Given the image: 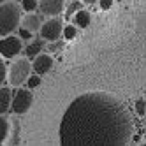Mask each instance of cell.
<instances>
[{
    "label": "cell",
    "mask_w": 146,
    "mask_h": 146,
    "mask_svg": "<svg viewBox=\"0 0 146 146\" xmlns=\"http://www.w3.org/2000/svg\"><path fill=\"white\" fill-rule=\"evenodd\" d=\"M130 108L109 92H86L69 104L60 121L62 146H125L134 137Z\"/></svg>",
    "instance_id": "6da1fadb"
},
{
    "label": "cell",
    "mask_w": 146,
    "mask_h": 146,
    "mask_svg": "<svg viewBox=\"0 0 146 146\" xmlns=\"http://www.w3.org/2000/svg\"><path fill=\"white\" fill-rule=\"evenodd\" d=\"M21 7L16 2H2L0 4V37L9 35L19 28L21 21Z\"/></svg>",
    "instance_id": "7a4b0ae2"
},
{
    "label": "cell",
    "mask_w": 146,
    "mask_h": 146,
    "mask_svg": "<svg viewBox=\"0 0 146 146\" xmlns=\"http://www.w3.org/2000/svg\"><path fill=\"white\" fill-rule=\"evenodd\" d=\"M30 70H32V65L27 58H18L14 60L11 67L7 69V81L11 86H21L27 81V78L30 76Z\"/></svg>",
    "instance_id": "3957f363"
},
{
    "label": "cell",
    "mask_w": 146,
    "mask_h": 146,
    "mask_svg": "<svg viewBox=\"0 0 146 146\" xmlns=\"http://www.w3.org/2000/svg\"><path fill=\"white\" fill-rule=\"evenodd\" d=\"M32 90L30 88H18L13 93V99H11V109L14 111V114H25L30 106H32Z\"/></svg>",
    "instance_id": "277c9868"
},
{
    "label": "cell",
    "mask_w": 146,
    "mask_h": 146,
    "mask_svg": "<svg viewBox=\"0 0 146 146\" xmlns=\"http://www.w3.org/2000/svg\"><path fill=\"white\" fill-rule=\"evenodd\" d=\"M62 30H64V19L60 16H55L48 21L40 23L39 34H40V39L44 40H58L62 35Z\"/></svg>",
    "instance_id": "5b68a950"
},
{
    "label": "cell",
    "mask_w": 146,
    "mask_h": 146,
    "mask_svg": "<svg viewBox=\"0 0 146 146\" xmlns=\"http://www.w3.org/2000/svg\"><path fill=\"white\" fill-rule=\"evenodd\" d=\"M23 51V40L9 34V35H4L0 37V55L4 58H13L16 55H19Z\"/></svg>",
    "instance_id": "8992f818"
},
{
    "label": "cell",
    "mask_w": 146,
    "mask_h": 146,
    "mask_svg": "<svg viewBox=\"0 0 146 146\" xmlns=\"http://www.w3.org/2000/svg\"><path fill=\"white\" fill-rule=\"evenodd\" d=\"M51 67H53V56L48 55V53L40 51L35 58H32V70L39 76H44L46 72L51 70Z\"/></svg>",
    "instance_id": "52a82bcc"
},
{
    "label": "cell",
    "mask_w": 146,
    "mask_h": 146,
    "mask_svg": "<svg viewBox=\"0 0 146 146\" xmlns=\"http://www.w3.org/2000/svg\"><path fill=\"white\" fill-rule=\"evenodd\" d=\"M37 7L46 16H58L65 9V0H39Z\"/></svg>",
    "instance_id": "ba28073f"
},
{
    "label": "cell",
    "mask_w": 146,
    "mask_h": 146,
    "mask_svg": "<svg viewBox=\"0 0 146 146\" xmlns=\"http://www.w3.org/2000/svg\"><path fill=\"white\" fill-rule=\"evenodd\" d=\"M40 23H42V19H40L39 14H35L34 11L32 13H28L27 16H21V21H19V27H23L27 30H30V32H39V28H40Z\"/></svg>",
    "instance_id": "9c48e42d"
},
{
    "label": "cell",
    "mask_w": 146,
    "mask_h": 146,
    "mask_svg": "<svg viewBox=\"0 0 146 146\" xmlns=\"http://www.w3.org/2000/svg\"><path fill=\"white\" fill-rule=\"evenodd\" d=\"M11 99H13V90L9 86H0V114H5L11 109Z\"/></svg>",
    "instance_id": "30bf717a"
},
{
    "label": "cell",
    "mask_w": 146,
    "mask_h": 146,
    "mask_svg": "<svg viewBox=\"0 0 146 146\" xmlns=\"http://www.w3.org/2000/svg\"><path fill=\"white\" fill-rule=\"evenodd\" d=\"M42 48H44V39H34V40H30V44L27 46L25 53H27L28 58H35L40 51H42Z\"/></svg>",
    "instance_id": "8fae6325"
},
{
    "label": "cell",
    "mask_w": 146,
    "mask_h": 146,
    "mask_svg": "<svg viewBox=\"0 0 146 146\" xmlns=\"http://www.w3.org/2000/svg\"><path fill=\"white\" fill-rule=\"evenodd\" d=\"M72 16H74L76 25L81 27V28H86V27L90 25V21H92V14L86 11V9H78V11L72 14Z\"/></svg>",
    "instance_id": "7c38bea8"
},
{
    "label": "cell",
    "mask_w": 146,
    "mask_h": 146,
    "mask_svg": "<svg viewBox=\"0 0 146 146\" xmlns=\"http://www.w3.org/2000/svg\"><path fill=\"white\" fill-rule=\"evenodd\" d=\"M9 129H11V125H9V120L4 116V114H0V144H4L9 137Z\"/></svg>",
    "instance_id": "4fadbf2b"
},
{
    "label": "cell",
    "mask_w": 146,
    "mask_h": 146,
    "mask_svg": "<svg viewBox=\"0 0 146 146\" xmlns=\"http://www.w3.org/2000/svg\"><path fill=\"white\" fill-rule=\"evenodd\" d=\"M37 5H39V0H21V4H19L21 11H27V13L35 11Z\"/></svg>",
    "instance_id": "5bb4252c"
},
{
    "label": "cell",
    "mask_w": 146,
    "mask_h": 146,
    "mask_svg": "<svg viewBox=\"0 0 146 146\" xmlns=\"http://www.w3.org/2000/svg\"><path fill=\"white\" fill-rule=\"evenodd\" d=\"M62 35H64L67 40H70V39H74L76 35H78V28L74 27V25H64V30H62Z\"/></svg>",
    "instance_id": "9a60e30c"
},
{
    "label": "cell",
    "mask_w": 146,
    "mask_h": 146,
    "mask_svg": "<svg viewBox=\"0 0 146 146\" xmlns=\"http://www.w3.org/2000/svg\"><path fill=\"white\" fill-rule=\"evenodd\" d=\"M25 83H27V86H28L30 90H34V88H37V86L40 85V76H39V74H30Z\"/></svg>",
    "instance_id": "2e32d148"
},
{
    "label": "cell",
    "mask_w": 146,
    "mask_h": 146,
    "mask_svg": "<svg viewBox=\"0 0 146 146\" xmlns=\"http://www.w3.org/2000/svg\"><path fill=\"white\" fill-rule=\"evenodd\" d=\"M81 0H74V2H72L69 7H67V18H72V14H74L78 9H81Z\"/></svg>",
    "instance_id": "e0dca14e"
},
{
    "label": "cell",
    "mask_w": 146,
    "mask_h": 146,
    "mask_svg": "<svg viewBox=\"0 0 146 146\" xmlns=\"http://www.w3.org/2000/svg\"><path fill=\"white\" fill-rule=\"evenodd\" d=\"M135 114L137 116H144V97L135 100Z\"/></svg>",
    "instance_id": "ac0fdd59"
},
{
    "label": "cell",
    "mask_w": 146,
    "mask_h": 146,
    "mask_svg": "<svg viewBox=\"0 0 146 146\" xmlns=\"http://www.w3.org/2000/svg\"><path fill=\"white\" fill-rule=\"evenodd\" d=\"M5 79H7V67H5V64H4V60L0 58V86L4 85Z\"/></svg>",
    "instance_id": "d6986e66"
},
{
    "label": "cell",
    "mask_w": 146,
    "mask_h": 146,
    "mask_svg": "<svg viewBox=\"0 0 146 146\" xmlns=\"http://www.w3.org/2000/svg\"><path fill=\"white\" fill-rule=\"evenodd\" d=\"M19 39H21V40H30V39H32V32L21 27V28H19Z\"/></svg>",
    "instance_id": "ffe728a7"
},
{
    "label": "cell",
    "mask_w": 146,
    "mask_h": 146,
    "mask_svg": "<svg viewBox=\"0 0 146 146\" xmlns=\"http://www.w3.org/2000/svg\"><path fill=\"white\" fill-rule=\"evenodd\" d=\"M97 4L100 5L102 11H108V9L113 7V0H97Z\"/></svg>",
    "instance_id": "44dd1931"
},
{
    "label": "cell",
    "mask_w": 146,
    "mask_h": 146,
    "mask_svg": "<svg viewBox=\"0 0 146 146\" xmlns=\"http://www.w3.org/2000/svg\"><path fill=\"white\" fill-rule=\"evenodd\" d=\"M51 42H53V44L49 46V49H51V51H56V49H60V48H62V42H56V40H51Z\"/></svg>",
    "instance_id": "7402d4cb"
},
{
    "label": "cell",
    "mask_w": 146,
    "mask_h": 146,
    "mask_svg": "<svg viewBox=\"0 0 146 146\" xmlns=\"http://www.w3.org/2000/svg\"><path fill=\"white\" fill-rule=\"evenodd\" d=\"M83 4H86V5H93V4H97V0H81Z\"/></svg>",
    "instance_id": "603a6c76"
},
{
    "label": "cell",
    "mask_w": 146,
    "mask_h": 146,
    "mask_svg": "<svg viewBox=\"0 0 146 146\" xmlns=\"http://www.w3.org/2000/svg\"><path fill=\"white\" fill-rule=\"evenodd\" d=\"M2 2H5V0H0V4H2Z\"/></svg>",
    "instance_id": "cb8c5ba5"
}]
</instances>
